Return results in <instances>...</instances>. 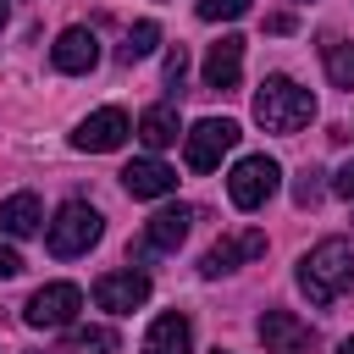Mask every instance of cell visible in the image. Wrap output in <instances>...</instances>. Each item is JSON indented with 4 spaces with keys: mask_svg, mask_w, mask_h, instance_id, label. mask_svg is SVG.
Here are the masks:
<instances>
[{
    "mask_svg": "<svg viewBox=\"0 0 354 354\" xmlns=\"http://www.w3.org/2000/svg\"><path fill=\"white\" fill-rule=\"evenodd\" d=\"M299 288H304L310 304H332L343 288H354V249L343 238H321L299 260Z\"/></svg>",
    "mask_w": 354,
    "mask_h": 354,
    "instance_id": "obj_1",
    "label": "cell"
},
{
    "mask_svg": "<svg viewBox=\"0 0 354 354\" xmlns=\"http://www.w3.org/2000/svg\"><path fill=\"white\" fill-rule=\"evenodd\" d=\"M310 116H315V94L310 88H299L293 77H266L260 83V94H254V122L266 127V133H299V127H310Z\"/></svg>",
    "mask_w": 354,
    "mask_h": 354,
    "instance_id": "obj_2",
    "label": "cell"
},
{
    "mask_svg": "<svg viewBox=\"0 0 354 354\" xmlns=\"http://www.w3.org/2000/svg\"><path fill=\"white\" fill-rule=\"evenodd\" d=\"M100 232H105V221H100V210L83 205V199H66V205L55 210V221H44V243H50L55 260L88 254V249L100 243Z\"/></svg>",
    "mask_w": 354,
    "mask_h": 354,
    "instance_id": "obj_3",
    "label": "cell"
},
{
    "mask_svg": "<svg viewBox=\"0 0 354 354\" xmlns=\"http://www.w3.org/2000/svg\"><path fill=\"white\" fill-rule=\"evenodd\" d=\"M232 144H238V122L205 116V122H194V127L183 133V160H188V171H216Z\"/></svg>",
    "mask_w": 354,
    "mask_h": 354,
    "instance_id": "obj_4",
    "label": "cell"
},
{
    "mask_svg": "<svg viewBox=\"0 0 354 354\" xmlns=\"http://www.w3.org/2000/svg\"><path fill=\"white\" fill-rule=\"evenodd\" d=\"M277 183H282V166H277L271 155H243V160L232 166V177H227V199H232L238 210H260V205L277 194Z\"/></svg>",
    "mask_w": 354,
    "mask_h": 354,
    "instance_id": "obj_5",
    "label": "cell"
},
{
    "mask_svg": "<svg viewBox=\"0 0 354 354\" xmlns=\"http://www.w3.org/2000/svg\"><path fill=\"white\" fill-rule=\"evenodd\" d=\"M77 310H83V288H77V282H44V288L28 299L22 321L39 326V332H55V326H72Z\"/></svg>",
    "mask_w": 354,
    "mask_h": 354,
    "instance_id": "obj_6",
    "label": "cell"
},
{
    "mask_svg": "<svg viewBox=\"0 0 354 354\" xmlns=\"http://www.w3.org/2000/svg\"><path fill=\"white\" fill-rule=\"evenodd\" d=\"M127 133H133L127 111H122V105H105V111H88V116L77 122L72 144H77V149H88V155H105V149H122V144H127Z\"/></svg>",
    "mask_w": 354,
    "mask_h": 354,
    "instance_id": "obj_7",
    "label": "cell"
},
{
    "mask_svg": "<svg viewBox=\"0 0 354 354\" xmlns=\"http://www.w3.org/2000/svg\"><path fill=\"white\" fill-rule=\"evenodd\" d=\"M260 343H266V354H315V326L299 321L293 310H266L260 315Z\"/></svg>",
    "mask_w": 354,
    "mask_h": 354,
    "instance_id": "obj_8",
    "label": "cell"
},
{
    "mask_svg": "<svg viewBox=\"0 0 354 354\" xmlns=\"http://www.w3.org/2000/svg\"><path fill=\"white\" fill-rule=\"evenodd\" d=\"M260 254H266V232H260V227H243V232L210 243L205 260H199V271H205V277H227V271H238L243 260H260Z\"/></svg>",
    "mask_w": 354,
    "mask_h": 354,
    "instance_id": "obj_9",
    "label": "cell"
},
{
    "mask_svg": "<svg viewBox=\"0 0 354 354\" xmlns=\"http://www.w3.org/2000/svg\"><path fill=\"white\" fill-rule=\"evenodd\" d=\"M144 299H149V277H144V271H105V277L94 282V304L111 310V315H127V310H138Z\"/></svg>",
    "mask_w": 354,
    "mask_h": 354,
    "instance_id": "obj_10",
    "label": "cell"
},
{
    "mask_svg": "<svg viewBox=\"0 0 354 354\" xmlns=\"http://www.w3.org/2000/svg\"><path fill=\"white\" fill-rule=\"evenodd\" d=\"M238 77H243V39L238 33H221L205 50V88L227 94V88H238Z\"/></svg>",
    "mask_w": 354,
    "mask_h": 354,
    "instance_id": "obj_11",
    "label": "cell"
},
{
    "mask_svg": "<svg viewBox=\"0 0 354 354\" xmlns=\"http://www.w3.org/2000/svg\"><path fill=\"white\" fill-rule=\"evenodd\" d=\"M122 188H127L133 199H166V194L177 188V171H171L166 160L144 155V160H127V166H122Z\"/></svg>",
    "mask_w": 354,
    "mask_h": 354,
    "instance_id": "obj_12",
    "label": "cell"
},
{
    "mask_svg": "<svg viewBox=\"0 0 354 354\" xmlns=\"http://www.w3.org/2000/svg\"><path fill=\"white\" fill-rule=\"evenodd\" d=\"M50 61H55V72H94V61H100L94 28H61V39L50 44Z\"/></svg>",
    "mask_w": 354,
    "mask_h": 354,
    "instance_id": "obj_13",
    "label": "cell"
},
{
    "mask_svg": "<svg viewBox=\"0 0 354 354\" xmlns=\"http://www.w3.org/2000/svg\"><path fill=\"white\" fill-rule=\"evenodd\" d=\"M188 348H194V326H188L183 310L149 321V332H144V354H188Z\"/></svg>",
    "mask_w": 354,
    "mask_h": 354,
    "instance_id": "obj_14",
    "label": "cell"
},
{
    "mask_svg": "<svg viewBox=\"0 0 354 354\" xmlns=\"http://www.w3.org/2000/svg\"><path fill=\"white\" fill-rule=\"evenodd\" d=\"M188 227H194V210H188V205H166V210H155V216H149V227H144V243H138V249H177V243L188 238Z\"/></svg>",
    "mask_w": 354,
    "mask_h": 354,
    "instance_id": "obj_15",
    "label": "cell"
},
{
    "mask_svg": "<svg viewBox=\"0 0 354 354\" xmlns=\"http://www.w3.org/2000/svg\"><path fill=\"white\" fill-rule=\"evenodd\" d=\"M39 227H44L39 194H11V199H0V232H6V238H33Z\"/></svg>",
    "mask_w": 354,
    "mask_h": 354,
    "instance_id": "obj_16",
    "label": "cell"
},
{
    "mask_svg": "<svg viewBox=\"0 0 354 354\" xmlns=\"http://www.w3.org/2000/svg\"><path fill=\"white\" fill-rule=\"evenodd\" d=\"M138 138H144L149 149L177 144V111H171V105H149V111L138 116Z\"/></svg>",
    "mask_w": 354,
    "mask_h": 354,
    "instance_id": "obj_17",
    "label": "cell"
},
{
    "mask_svg": "<svg viewBox=\"0 0 354 354\" xmlns=\"http://www.w3.org/2000/svg\"><path fill=\"white\" fill-rule=\"evenodd\" d=\"M321 61H326V77L337 88H354V44L348 39H326L321 44Z\"/></svg>",
    "mask_w": 354,
    "mask_h": 354,
    "instance_id": "obj_18",
    "label": "cell"
},
{
    "mask_svg": "<svg viewBox=\"0 0 354 354\" xmlns=\"http://www.w3.org/2000/svg\"><path fill=\"white\" fill-rule=\"evenodd\" d=\"M155 44H160V28H155V22H133V33H127V44L116 50V61H122V66H133V61H144Z\"/></svg>",
    "mask_w": 354,
    "mask_h": 354,
    "instance_id": "obj_19",
    "label": "cell"
},
{
    "mask_svg": "<svg viewBox=\"0 0 354 354\" xmlns=\"http://www.w3.org/2000/svg\"><path fill=\"white\" fill-rule=\"evenodd\" d=\"M72 343H77L83 354H116V348H122V337H116L111 326H83V332H77Z\"/></svg>",
    "mask_w": 354,
    "mask_h": 354,
    "instance_id": "obj_20",
    "label": "cell"
},
{
    "mask_svg": "<svg viewBox=\"0 0 354 354\" xmlns=\"http://www.w3.org/2000/svg\"><path fill=\"white\" fill-rule=\"evenodd\" d=\"M194 11H199V22H232L249 11V0H199Z\"/></svg>",
    "mask_w": 354,
    "mask_h": 354,
    "instance_id": "obj_21",
    "label": "cell"
},
{
    "mask_svg": "<svg viewBox=\"0 0 354 354\" xmlns=\"http://www.w3.org/2000/svg\"><path fill=\"white\" fill-rule=\"evenodd\" d=\"M315 199H321V171H315V166H304V171H299V183H293V205H299V210H310Z\"/></svg>",
    "mask_w": 354,
    "mask_h": 354,
    "instance_id": "obj_22",
    "label": "cell"
},
{
    "mask_svg": "<svg viewBox=\"0 0 354 354\" xmlns=\"http://www.w3.org/2000/svg\"><path fill=\"white\" fill-rule=\"evenodd\" d=\"M183 72H188V50L177 44V50H166V83H183Z\"/></svg>",
    "mask_w": 354,
    "mask_h": 354,
    "instance_id": "obj_23",
    "label": "cell"
},
{
    "mask_svg": "<svg viewBox=\"0 0 354 354\" xmlns=\"http://www.w3.org/2000/svg\"><path fill=\"white\" fill-rule=\"evenodd\" d=\"M332 194H337V199H354V160H343V166H337V177H332Z\"/></svg>",
    "mask_w": 354,
    "mask_h": 354,
    "instance_id": "obj_24",
    "label": "cell"
},
{
    "mask_svg": "<svg viewBox=\"0 0 354 354\" xmlns=\"http://www.w3.org/2000/svg\"><path fill=\"white\" fill-rule=\"evenodd\" d=\"M17 271H22V254L0 243V282H6V277H17Z\"/></svg>",
    "mask_w": 354,
    "mask_h": 354,
    "instance_id": "obj_25",
    "label": "cell"
},
{
    "mask_svg": "<svg viewBox=\"0 0 354 354\" xmlns=\"http://www.w3.org/2000/svg\"><path fill=\"white\" fill-rule=\"evenodd\" d=\"M288 28H293V17H282V11H277V17H266V33H288Z\"/></svg>",
    "mask_w": 354,
    "mask_h": 354,
    "instance_id": "obj_26",
    "label": "cell"
},
{
    "mask_svg": "<svg viewBox=\"0 0 354 354\" xmlns=\"http://www.w3.org/2000/svg\"><path fill=\"white\" fill-rule=\"evenodd\" d=\"M337 354H354V337H343V343H337Z\"/></svg>",
    "mask_w": 354,
    "mask_h": 354,
    "instance_id": "obj_27",
    "label": "cell"
},
{
    "mask_svg": "<svg viewBox=\"0 0 354 354\" xmlns=\"http://www.w3.org/2000/svg\"><path fill=\"white\" fill-rule=\"evenodd\" d=\"M0 28H6V0H0Z\"/></svg>",
    "mask_w": 354,
    "mask_h": 354,
    "instance_id": "obj_28",
    "label": "cell"
}]
</instances>
